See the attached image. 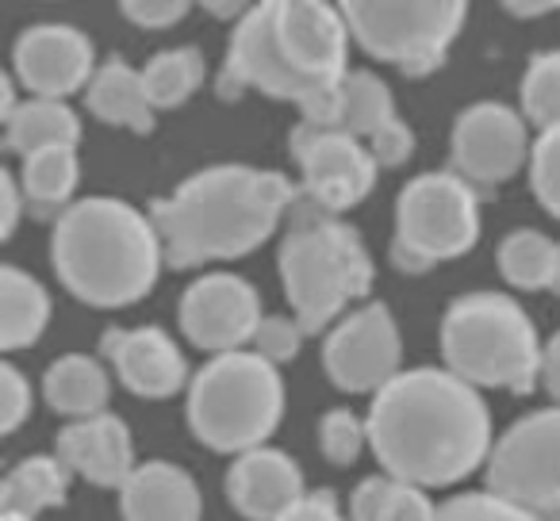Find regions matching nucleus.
I'll return each mask as SVG.
<instances>
[{
  "label": "nucleus",
  "instance_id": "41",
  "mask_svg": "<svg viewBox=\"0 0 560 521\" xmlns=\"http://www.w3.org/2000/svg\"><path fill=\"white\" fill-rule=\"evenodd\" d=\"M388 257H392V265H396L399 273H411V276H422V273H430V269L438 265V261H430L427 253H419V249H411L407 241H399V238H392Z\"/></svg>",
  "mask_w": 560,
  "mask_h": 521
},
{
  "label": "nucleus",
  "instance_id": "3",
  "mask_svg": "<svg viewBox=\"0 0 560 521\" xmlns=\"http://www.w3.org/2000/svg\"><path fill=\"white\" fill-rule=\"evenodd\" d=\"M50 265L62 288L89 307H131L158 284L165 246L154 218L116 196H85L55 218Z\"/></svg>",
  "mask_w": 560,
  "mask_h": 521
},
{
  "label": "nucleus",
  "instance_id": "43",
  "mask_svg": "<svg viewBox=\"0 0 560 521\" xmlns=\"http://www.w3.org/2000/svg\"><path fill=\"white\" fill-rule=\"evenodd\" d=\"M503 9H506V16L534 20V16H549V12H557L560 0H506Z\"/></svg>",
  "mask_w": 560,
  "mask_h": 521
},
{
  "label": "nucleus",
  "instance_id": "39",
  "mask_svg": "<svg viewBox=\"0 0 560 521\" xmlns=\"http://www.w3.org/2000/svg\"><path fill=\"white\" fill-rule=\"evenodd\" d=\"M280 521H350V518H342V510H338L335 490L319 487V490H307Z\"/></svg>",
  "mask_w": 560,
  "mask_h": 521
},
{
  "label": "nucleus",
  "instance_id": "11",
  "mask_svg": "<svg viewBox=\"0 0 560 521\" xmlns=\"http://www.w3.org/2000/svg\"><path fill=\"white\" fill-rule=\"evenodd\" d=\"M404 360V338H399L396 315L388 304L358 307L323 342V372L346 395H376L399 376Z\"/></svg>",
  "mask_w": 560,
  "mask_h": 521
},
{
  "label": "nucleus",
  "instance_id": "18",
  "mask_svg": "<svg viewBox=\"0 0 560 521\" xmlns=\"http://www.w3.org/2000/svg\"><path fill=\"white\" fill-rule=\"evenodd\" d=\"M58 460L101 490H124L135 475V437L131 426L116 414H96L62 426L58 434Z\"/></svg>",
  "mask_w": 560,
  "mask_h": 521
},
{
  "label": "nucleus",
  "instance_id": "12",
  "mask_svg": "<svg viewBox=\"0 0 560 521\" xmlns=\"http://www.w3.org/2000/svg\"><path fill=\"white\" fill-rule=\"evenodd\" d=\"M289 150L300 165V188L323 211V215H342L358 208L376 188V165L369 142L350 139L342 131H319L300 119L292 127Z\"/></svg>",
  "mask_w": 560,
  "mask_h": 521
},
{
  "label": "nucleus",
  "instance_id": "4",
  "mask_svg": "<svg viewBox=\"0 0 560 521\" xmlns=\"http://www.w3.org/2000/svg\"><path fill=\"white\" fill-rule=\"evenodd\" d=\"M545 342L518 299L503 292H468L445 307L442 357L453 376L480 388L529 395L541 380Z\"/></svg>",
  "mask_w": 560,
  "mask_h": 521
},
{
  "label": "nucleus",
  "instance_id": "17",
  "mask_svg": "<svg viewBox=\"0 0 560 521\" xmlns=\"http://www.w3.org/2000/svg\"><path fill=\"white\" fill-rule=\"evenodd\" d=\"M101 353L119 383L139 399H173L192 383L180 345L158 327H108L101 334Z\"/></svg>",
  "mask_w": 560,
  "mask_h": 521
},
{
  "label": "nucleus",
  "instance_id": "46",
  "mask_svg": "<svg viewBox=\"0 0 560 521\" xmlns=\"http://www.w3.org/2000/svg\"><path fill=\"white\" fill-rule=\"evenodd\" d=\"M549 292H552V296H560V241H557V276H552Z\"/></svg>",
  "mask_w": 560,
  "mask_h": 521
},
{
  "label": "nucleus",
  "instance_id": "40",
  "mask_svg": "<svg viewBox=\"0 0 560 521\" xmlns=\"http://www.w3.org/2000/svg\"><path fill=\"white\" fill-rule=\"evenodd\" d=\"M24 215V188L12 169H0V238L9 241Z\"/></svg>",
  "mask_w": 560,
  "mask_h": 521
},
{
  "label": "nucleus",
  "instance_id": "23",
  "mask_svg": "<svg viewBox=\"0 0 560 521\" xmlns=\"http://www.w3.org/2000/svg\"><path fill=\"white\" fill-rule=\"evenodd\" d=\"M50 322V296L32 273L16 265L0 269V350L16 353L43 338Z\"/></svg>",
  "mask_w": 560,
  "mask_h": 521
},
{
  "label": "nucleus",
  "instance_id": "37",
  "mask_svg": "<svg viewBox=\"0 0 560 521\" xmlns=\"http://www.w3.org/2000/svg\"><path fill=\"white\" fill-rule=\"evenodd\" d=\"M369 150H373V157H376V165H381V169H399V165H407V162H411V154H415L411 123L396 116L388 127H381V131L369 139Z\"/></svg>",
  "mask_w": 560,
  "mask_h": 521
},
{
  "label": "nucleus",
  "instance_id": "48",
  "mask_svg": "<svg viewBox=\"0 0 560 521\" xmlns=\"http://www.w3.org/2000/svg\"><path fill=\"white\" fill-rule=\"evenodd\" d=\"M545 521H560V510H549V513H541Z\"/></svg>",
  "mask_w": 560,
  "mask_h": 521
},
{
  "label": "nucleus",
  "instance_id": "13",
  "mask_svg": "<svg viewBox=\"0 0 560 521\" xmlns=\"http://www.w3.org/2000/svg\"><path fill=\"white\" fill-rule=\"evenodd\" d=\"M529 134L526 116L514 111L511 104L499 100H476L453 119L450 131V157L453 169L468 185L495 188L511 180L529 157Z\"/></svg>",
  "mask_w": 560,
  "mask_h": 521
},
{
  "label": "nucleus",
  "instance_id": "45",
  "mask_svg": "<svg viewBox=\"0 0 560 521\" xmlns=\"http://www.w3.org/2000/svg\"><path fill=\"white\" fill-rule=\"evenodd\" d=\"M203 9H208L211 16H219V20H242L249 9H254V4H242V0H208Z\"/></svg>",
  "mask_w": 560,
  "mask_h": 521
},
{
  "label": "nucleus",
  "instance_id": "16",
  "mask_svg": "<svg viewBox=\"0 0 560 521\" xmlns=\"http://www.w3.org/2000/svg\"><path fill=\"white\" fill-rule=\"evenodd\" d=\"M277 39L280 50L304 78L338 85L350 58V24L342 9L323 0H277Z\"/></svg>",
  "mask_w": 560,
  "mask_h": 521
},
{
  "label": "nucleus",
  "instance_id": "33",
  "mask_svg": "<svg viewBox=\"0 0 560 521\" xmlns=\"http://www.w3.org/2000/svg\"><path fill=\"white\" fill-rule=\"evenodd\" d=\"M438 521H545V518L491 495V490H465V495H453L438 506Z\"/></svg>",
  "mask_w": 560,
  "mask_h": 521
},
{
  "label": "nucleus",
  "instance_id": "15",
  "mask_svg": "<svg viewBox=\"0 0 560 521\" xmlns=\"http://www.w3.org/2000/svg\"><path fill=\"white\" fill-rule=\"evenodd\" d=\"M12 73L32 100H66L96 78L93 39L70 24H35L12 47Z\"/></svg>",
  "mask_w": 560,
  "mask_h": 521
},
{
  "label": "nucleus",
  "instance_id": "9",
  "mask_svg": "<svg viewBox=\"0 0 560 521\" xmlns=\"http://www.w3.org/2000/svg\"><path fill=\"white\" fill-rule=\"evenodd\" d=\"M488 490L522 510H560V406L511 422L488 457Z\"/></svg>",
  "mask_w": 560,
  "mask_h": 521
},
{
  "label": "nucleus",
  "instance_id": "24",
  "mask_svg": "<svg viewBox=\"0 0 560 521\" xmlns=\"http://www.w3.org/2000/svg\"><path fill=\"white\" fill-rule=\"evenodd\" d=\"M73 472L58 457H27L0 483V513L39 518L43 510L66 506Z\"/></svg>",
  "mask_w": 560,
  "mask_h": 521
},
{
  "label": "nucleus",
  "instance_id": "14",
  "mask_svg": "<svg viewBox=\"0 0 560 521\" xmlns=\"http://www.w3.org/2000/svg\"><path fill=\"white\" fill-rule=\"evenodd\" d=\"M261 296L238 273H208L185 288L177 304L180 334L203 353H238L261 327Z\"/></svg>",
  "mask_w": 560,
  "mask_h": 521
},
{
  "label": "nucleus",
  "instance_id": "38",
  "mask_svg": "<svg viewBox=\"0 0 560 521\" xmlns=\"http://www.w3.org/2000/svg\"><path fill=\"white\" fill-rule=\"evenodd\" d=\"M188 9L192 4H185V0H124L119 4L124 20H131L135 27H147V32H165V27L180 24Z\"/></svg>",
  "mask_w": 560,
  "mask_h": 521
},
{
  "label": "nucleus",
  "instance_id": "26",
  "mask_svg": "<svg viewBox=\"0 0 560 521\" xmlns=\"http://www.w3.org/2000/svg\"><path fill=\"white\" fill-rule=\"evenodd\" d=\"M350 521H438L430 495L392 475H369L350 495Z\"/></svg>",
  "mask_w": 560,
  "mask_h": 521
},
{
  "label": "nucleus",
  "instance_id": "44",
  "mask_svg": "<svg viewBox=\"0 0 560 521\" xmlns=\"http://www.w3.org/2000/svg\"><path fill=\"white\" fill-rule=\"evenodd\" d=\"M16 108H20V100H16V73H0V119L9 123Z\"/></svg>",
  "mask_w": 560,
  "mask_h": 521
},
{
  "label": "nucleus",
  "instance_id": "28",
  "mask_svg": "<svg viewBox=\"0 0 560 521\" xmlns=\"http://www.w3.org/2000/svg\"><path fill=\"white\" fill-rule=\"evenodd\" d=\"M495 261L511 288L541 292L557 276V241L541 230H511L499 241Z\"/></svg>",
  "mask_w": 560,
  "mask_h": 521
},
{
  "label": "nucleus",
  "instance_id": "21",
  "mask_svg": "<svg viewBox=\"0 0 560 521\" xmlns=\"http://www.w3.org/2000/svg\"><path fill=\"white\" fill-rule=\"evenodd\" d=\"M85 108L108 127H124L131 134L154 131V104L147 96L142 70L127 66L119 55H112L104 66H96V78L85 88Z\"/></svg>",
  "mask_w": 560,
  "mask_h": 521
},
{
  "label": "nucleus",
  "instance_id": "1",
  "mask_svg": "<svg viewBox=\"0 0 560 521\" xmlns=\"http://www.w3.org/2000/svg\"><path fill=\"white\" fill-rule=\"evenodd\" d=\"M369 449L384 475L434 490L468 479L491 457V411L450 368L399 372L369 406Z\"/></svg>",
  "mask_w": 560,
  "mask_h": 521
},
{
  "label": "nucleus",
  "instance_id": "10",
  "mask_svg": "<svg viewBox=\"0 0 560 521\" xmlns=\"http://www.w3.org/2000/svg\"><path fill=\"white\" fill-rule=\"evenodd\" d=\"M246 88L272 96V100H289L304 108L307 100L323 93V81H312L284 58L277 39V0L254 4L246 16L234 24L231 47H226V62L215 78V93L223 100H238Z\"/></svg>",
  "mask_w": 560,
  "mask_h": 521
},
{
  "label": "nucleus",
  "instance_id": "35",
  "mask_svg": "<svg viewBox=\"0 0 560 521\" xmlns=\"http://www.w3.org/2000/svg\"><path fill=\"white\" fill-rule=\"evenodd\" d=\"M304 327H300L296 319H289V315H265L261 327H257L254 334V353L257 357H265L269 365H289L292 357L300 353V345H304Z\"/></svg>",
  "mask_w": 560,
  "mask_h": 521
},
{
  "label": "nucleus",
  "instance_id": "32",
  "mask_svg": "<svg viewBox=\"0 0 560 521\" xmlns=\"http://www.w3.org/2000/svg\"><path fill=\"white\" fill-rule=\"evenodd\" d=\"M365 445H369V426L353 411L338 406V411L323 414V422H319V449H323V457H327L335 467L358 464L361 452H365Z\"/></svg>",
  "mask_w": 560,
  "mask_h": 521
},
{
  "label": "nucleus",
  "instance_id": "42",
  "mask_svg": "<svg viewBox=\"0 0 560 521\" xmlns=\"http://www.w3.org/2000/svg\"><path fill=\"white\" fill-rule=\"evenodd\" d=\"M541 383L549 391V399L560 406V330L545 342V353H541Z\"/></svg>",
  "mask_w": 560,
  "mask_h": 521
},
{
  "label": "nucleus",
  "instance_id": "7",
  "mask_svg": "<svg viewBox=\"0 0 560 521\" xmlns=\"http://www.w3.org/2000/svg\"><path fill=\"white\" fill-rule=\"evenodd\" d=\"M338 9L353 43L376 62L399 66L407 78L442 70L468 20L465 0H346Z\"/></svg>",
  "mask_w": 560,
  "mask_h": 521
},
{
  "label": "nucleus",
  "instance_id": "19",
  "mask_svg": "<svg viewBox=\"0 0 560 521\" xmlns=\"http://www.w3.org/2000/svg\"><path fill=\"white\" fill-rule=\"evenodd\" d=\"M304 472L280 449H254L226 467V498L246 521H280L304 498Z\"/></svg>",
  "mask_w": 560,
  "mask_h": 521
},
{
  "label": "nucleus",
  "instance_id": "2",
  "mask_svg": "<svg viewBox=\"0 0 560 521\" xmlns=\"http://www.w3.org/2000/svg\"><path fill=\"white\" fill-rule=\"evenodd\" d=\"M292 203L296 185L284 173L254 165H211L150 203L147 215L162 234L165 265L200 269L261 249Z\"/></svg>",
  "mask_w": 560,
  "mask_h": 521
},
{
  "label": "nucleus",
  "instance_id": "36",
  "mask_svg": "<svg viewBox=\"0 0 560 521\" xmlns=\"http://www.w3.org/2000/svg\"><path fill=\"white\" fill-rule=\"evenodd\" d=\"M32 383L12 360H0V434H16L32 414Z\"/></svg>",
  "mask_w": 560,
  "mask_h": 521
},
{
  "label": "nucleus",
  "instance_id": "31",
  "mask_svg": "<svg viewBox=\"0 0 560 521\" xmlns=\"http://www.w3.org/2000/svg\"><path fill=\"white\" fill-rule=\"evenodd\" d=\"M522 116L526 123L541 127V131H557L560 127V50H541L529 58L526 73H522Z\"/></svg>",
  "mask_w": 560,
  "mask_h": 521
},
{
  "label": "nucleus",
  "instance_id": "6",
  "mask_svg": "<svg viewBox=\"0 0 560 521\" xmlns=\"http://www.w3.org/2000/svg\"><path fill=\"white\" fill-rule=\"evenodd\" d=\"M284 418V380L257 353L211 357L188 383V429L215 452L265 449Z\"/></svg>",
  "mask_w": 560,
  "mask_h": 521
},
{
  "label": "nucleus",
  "instance_id": "25",
  "mask_svg": "<svg viewBox=\"0 0 560 521\" xmlns=\"http://www.w3.org/2000/svg\"><path fill=\"white\" fill-rule=\"evenodd\" d=\"M81 142V119L66 100H24L12 119L4 123V146L20 157L43 154V150L70 146Z\"/></svg>",
  "mask_w": 560,
  "mask_h": 521
},
{
  "label": "nucleus",
  "instance_id": "27",
  "mask_svg": "<svg viewBox=\"0 0 560 521\" xmlns=\"http://www.w3.org/2000/svg\"><path fill=\"white\" fill-rule=\"evenodd\" d=\"M142 81H147V96L154 104V111L180 108L208 81V58H203L200 47L162 50V55H154L142 66Z\"/></svg>",
  "mask_w": 560,
  "mask_h": 521
},
{
  "label": "nucleus",
  "instance_id": "29",
  "mask_svg": "<svg viewBox=\"0 0 560 521\" xmlns=\"http://www.w3.org/2000/svg\"><path fill=\"white\" fill-rule=\"evenodd\" d=\"M396 119V104H392V88L381 73L373 70H350L342 78V127L338 131L350 139L369 142L381 127Z\"/></svg>",
  "mask_w": 560,
  "mask_h": 521
},
{
  "label": "nucleus",
  "instance_id": "22",
  "mask_svg": "<svg viewBox=\"0 0 560 521\" xmlns=\"http://www.w3.org/2000/svg\"><path fill=\"white\" fill-rule=\"evenodd\" d=\"M43 399L50 411L73 422L96 418V414H108L112 380L101 360H93L89 353H66V357L50 360L43 372Z\"/></svg>",
  "mask_w": 560,
  "mask_h": 521
},
{
  "label": "nucleus",
  "instance_id": "34",
  "mask_svg": "<svg viewBox=\"0 0 560 521\" xmlns=\"http://www.w3.org/2000/svg\"><path fill=\"white\" fill-rule=\"evenodd\" d=\"M529 185L534 196L552 218H560V127L541 131L529 150Z\"/></svg>",
  "mask_w": 560,
  "mask_h": 521
},
{
  "label": "nucleus",
  "instance_id": "5",
  "mask_svg": "<svg viewBox=\"0 0 560 521\" xmlns=\"http://www.w3.org/2000/svg\"><path fill=\"white\" fill-rule=\"evenodd\" d=\"M277 269L307 338L323 334L346 307L365 299L376 276L361 234L330 215H300L280 241Z\"/></svg>",
  "mask_w": 560,
  "mask_h": 521
},
{
  "label": "nucleus",
  "instance_id": "8",
  "mask_svg": "<svg viewBox=\"0 0 560 521\" xmlns=\"http://www.w3.org/2000/svg\"><path fill=\"white\" fill-rule=\"evenodd\" d=\"M396 238L430 261L465 257L480 241V196L460 173H422L396 200Z\"/></svg>",
  "mask_w": 560,
  "mask_h": 521
},
{
  "label": "nucleus",
  "instance_id": "20",
  "mask_svg": "<svg viewBox=\"0 0 560 521\" xmlns=\"http://www.w3.org/2000/svg\"><path fill=\"white\" fill-rule=\"evenodd\" d=\"M124 521H200L203 495L200 483L173 460H147L119 490Z\"/></svg>",
  "mask_w": 560,
  "mask_h": 521
},
{
  "label": "nucleus",
  "instance_id": "30",
  "mask_svg": "<svg viewBox=\"0 0 560 521\" xmlns=\"http://www.w3.org/2000/svg\"><path fill=\"white\" fill-rule=\"evenodd\" d=\"M78 180H81V162H78V150L70 146L43 150V154H32L20 162V188L39 208H62L78 192Z\"/></svg>",
  "mask_w": 560,
  "mask_h": 521
},
{
  "label": "nucleus",
  "instance_id": "47",
  "mask_svg": "<svg viewBox=\"0 0 560 521\" xmlns=\"http://www.w3.org/2000/svg\"><path fill=\"white\" fill-rule=\"evenodd\" d=\"M0 521H35V518H20V513H0Z\"/></svg>",
  "mask_w": 560,
  "mask_h": 521
}]
</instances>
